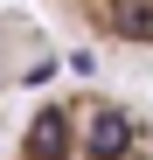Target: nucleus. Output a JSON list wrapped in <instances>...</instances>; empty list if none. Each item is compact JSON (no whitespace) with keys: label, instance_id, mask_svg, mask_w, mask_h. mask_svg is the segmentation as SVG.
<instances>
[{"label":"nucleus","instance_id":"nucleus-2","mask_svg":"<svg viewBox=\"0 0 153 160\" xmlns=\"http://www.w3.org/2000/svg\"><path fill=\"white\" fill-rule=\"evenodd\" d=\"M56 7L111 49H153V0H56Z\"/></svg>","mask_w":153,"mask_h":160},{"label":"nucleus","instance_id":"nucleus-1","mask_svg":"<svg viewBox=\"0 0 153 160\" xmlns=\"http://www.w3.org/2000/svg\"><path fill=\"white\" fill-rule=\"evenodd\" d=\"M7 160H153V125L111 91H49L21 118Z\"/></svg>","mask_w":153,"mask_h":160}]
</instances>
